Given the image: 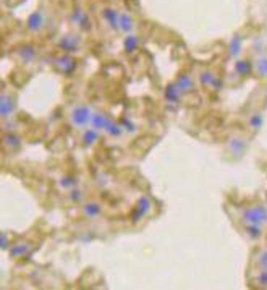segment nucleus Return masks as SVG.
I'll return each instance as SVG.
<instances>
[{
  "label": "nucleus",
  "instance_id": "nucleus-17",
  "mask_svg": "<svg viewBox=\"0 0 267 290\" xmlns=\"http://www.w3.org/2000/svg\"><path fill=\"white\" fill-rule=\"evenodd\" d=\"M177 88L180 89L182 94H190L194 91V78L190 75V73H182L178 78H177Z\"/></svg>",
  "mask_w": 267,
  "mask_h": 290
},
{
  "label": "nucleus",
  "instance_id": "nucleus-18",
  "mask_svg": "<svg viewBox=\"0 0 267 290\" xmlns=\"http://www.w3.org/2000/svg\"><path fill=\"white\" fill-rule=\"evenodd\" d=\"M165 103H167L169 106H178L180 101H182V96L183 94L180 92V89L177 88L175 83H170L167 88H165Z\"/></svg>",
  "mask_w": 267,
  "mask_h": 290
},
{
  "label": "nucleus",
  "instance_id": "nucleus-11",
  "mask_svg": "<svg viewBox=\"0 0 267 290\" xmlns=\"http://www.w3.org/2000/svg\"><path fill=\"white\" fill-rule=\"evenodd\" d=\"M113 120H115V119L112 117L110 114H107V112H104V111H94V112H92L89 127L99 130V132L104 135V132H105L107 128H109V125H110Z\"/></svg>",
  "mask_w": 267,
  "mask_h": 290
},
{
  "label": "nucleus",
  "instance_id": "nucleus-30",
  "mask_svg": "<svg viewBox=\"0 0 267 290\" xmlns=\"http://www.w3.org/2000/svg\"><path fill=\"white\" fill-rule=\"evenodd\" d=\"M254 282L261 288H267V271H259L254 277Z\"/></svg>",
  "mask_w": 267,
  "mask_h": 290
},
{
  "label": "nucleus",
  "instance_id": "nucleus-12",
  "mask_svg": "<svg viewBox=\"0 0 267 290\" xmlns=\"http://www.w3.org/2000/svg\"><path fill=\"white\" fill-rule=\"evenodd\" d=\"M198 81L201 83V86H204V88H212L215 91H220L223 84L222 79L211 70H201L198 75Z\"/></svg>",
  "mask_w": 267,
  "mask_h": 290
},
{
  "label": "nucleus",
  "instance_id": "nucleus-1",
  "mask_svg": "<svg viewBox=\"0 0 267 290\" xmlns=\"http://www.w3.org/2000/svg\"><path fill=\"white\" fill-rule=\"evenodd\" d=\"M92 112H94V109H92L89 104H76V106H73L68 112L70 125L73 127L75 130H78V132H79V130L86 128V127H89Z\"/></svg>",
  "mask_w": 267,
  "mask_h": 290
},
{
  "label": "nucleus",
  "instance_id": "nucleus-7",
  "mask_svg": "<svg viewBox=\"0 0 267 290\" xmlns=\"http://www.w3.org/2000/svg\"><path fill=\"white\" fill-rule=\"evenodd\" d=\"M81 214L88 221H97L100 216L104 214V206L102 203L97 200H84L81 205Z\"/></svg>",
  "mask_w": 267,
  "mask_h": 290
},
{
  "label": "nucleus",
  "instance_id": "nucleus-25",
  "mask_svg": "<svg viewBox=\"0 0 267 290\" xmlns=\"http://www.w3.org/2000/svg\"><path fill=\"white\" fill-rule=\"evenodd\" d=\"M262 123H264V115L262 112H252L248 119V125L252 132H257V130L262 128Z\"/></svg>",
  "mask_w": 267,
  "mask_h": 290
},
{
  "label": "nucleus",
  "instance_id": "nucleus-21",
  "mask_svg": "<svg viewBox=\"0 0 267 290\" xmlns=\"http://www.w3.org/2000/svg\"><path fill=\"white\" fill-rule=\"evenodd\" d=\"M140 36L136 33H129V34H125L123 38V49L125 52H135L136 49L140 47Z\"/></svg>",
  "mask_w": 267,
  "mask_h": 290
},
{
  "label": "nucleus",
  "instance_id": "nucleus-16",
  "mask_svg": "<svg viewBox=\"0 0 267 290\" xmlns=\"http://www.w3.org/2000/svg\"><path fill=\"white\" fill-rule=\"evenodd\" d=\"M151 209H153V203L148 197H143L138 200V203L135 205V209H133V214H135V221H140L143 217H146Z\"/></svg>",
  "mask_w": 267,
  "mask_h": 290
},
{
  "label": "nucleus",
  "instance_id": "nucleus-15",
  "mask_svg": "<svg viewBox=\"0 0 267 290\" xmlns=\"http://www.w3.org/2000/svg\"><path fill=\"white\" fill-rule=\"evenodd\" d=\"M79 133H81V144L83 146H94V144L100 140V136L102 133L99 132V130L92 128V127H86L83 130H79Z\"/></svg>",
  "mask_w": 267,
  "mask_h": 290
},
{
  "label": "nucleus",
  "instance_id": "nucleus-6",
  "mask_svg": "<svg viewBox=\"0 0 267 290\" xmlns=\"http://www.w3.org/2000/svg\"><path fill=\"white\" fill-rule=\"evenodd\" d=\"M47 25V15L42 9L34 10L30 17L26 18V30L31 34H38L46 28Z\"/></svg>",
  "mask_w": 267,
  "mask_h": 290
},
{
  "label": "nucleus",
  "instance_id": "nucleus-8",
  "mask_svg": "<svg viewBox=\"0 0 267 290\" xmlns=\"http://www.w3.org/2000/svg\"><path fill=\"white\" fill-rule=\"evenodd\" d=\"M52 63H54L55 70L60 71L63 75H71L76 68V62L73 57H71V54H65V52L54 57Z\"/></svg>",
  "mask_w": 267,
  "mask_h": 290
},
{
  "label": "nucleus",
  "instance_id": "nucleus-29",
  "mask_svg": "<svg viewBox=\"0 0 267 290\" xmlns=\"http://www.w3.org/2000/svg\"><path fill=\"white\" fill-rule=\"evenodd\" d=\"M60 186H62V190H71V188H75L78 186V180L75 177H71V175H65L60 178Z\"/></svg>",
  "mask_w": 267,
  "mask_h": 290
},
{
  "label": "nucleus",
  "instance_id": "nucleus-26",
  "mask_svg": "<svg viewBox=\"0 0 267 290\" xmlns=\"http://www.w3.org/2000/svg\"><path fill=\"white\" fill-rule=\"evenodd\" d=\"M244 234H246L251 240H259L262 237L264 230L261 226H251V224H244Z\"/></svg>",
  "mask_w": 267,
  "mask_h": 290
},
{
  "label": "nucleus",
  "instance_id": "nucleus-5",
  "mask_svg": "<svg viewBox=\"0 0 267 290\" xmlns=\"http://www.w3.org/2000/svg\"><path fill=\"white\" fill-rule=\"evenodd\" d=\"M70 21L78 31H89L91 30V17L89 13L86 12L83 7L76 5L73 10H71V15H70Z\"/></svg>",
  "mask_w": 267,
  "mask_h": 290
},
{
  "label": "nucleus",
  "instance_id": "nucleus-24",
  "mask_svg": "<svg viewBox=\"0 0 267 290\" xmlns=\"http://www.w3.org/2000/svg\"><path fill=\"white\" fill-rule=\"evenodd\" d=\"M252 71V63L249 60H236L235 62V73L240 76H249Z\"/></svg>",
  "mask_w": 267,
  "mask_h": 290
},
{
  "label": "nucleus",
  "instance_id": "nucleus-4",
  "mask_svg": "<svg viewBox=\"0 0 267 290\" xmlns=\"http://www.w3.org/2000/svg\"><path fill=\"white\" fill-rule=\"evenodd\" d=\"M83 47V38L78 33H68L60 38L59 49L63 50L65 54H76Z\"/></svg>",
  "mask_w": 267,
  "mask_h": 290
},
{
  "label": "nucleus",
  "instance_id": "nucleus-19",
  "mask_svg": "<svg viewBox=\"0 0 267 290\" xmlns=\"http://www.w3.org/2000/svg\"><path fill=\"white\" fill-rule=\"evenodd\" d=\"M243 50V39L240 34H235L228 42V55L233 57V59H238Z\"/></svg>",
  "mask_w": 267,
  "mask_h": 290
},
{
  "label": "nucleus",
  "instance_id": "nucleus-23",
  "mask_svg": "<svg viewBox=\"0 0 267 290\" xmlns=\"http://www.w3.org/2000/svg\"><path fill=\"white\" fill-rule=\"evenodd\" d=\"M252 70L256 71L257 76L267 78V55H259L257 60L252 63Z\"/></svg>",
  "mask_w": 267,
  "mask_h": 290
},
{
  "label": "nucleus",
  "instance_id": "nucleus-20",
  "mask_svg": "<svg viewBox=\"0 0 267 290\" xmlns=\"http://www.w3.org/2000/svg\"><path fill=\"white\" fill-rule=\"evenodd\" d=\"M31 248L30 242H15L10 245V256L12 258H20V256H26L28 250Z\"/></svg>",
  "mask_w": 267,
  "mask_h": 290
},
{
  "label": "nucleus",
  "instance_id": "nucleus-3",
  "mask_svg": "<svg viewBox=\"0 0 267 290\" xmlns=\"http://www.w3.org/2000/svg\"><path fill=\"white\" fill-rule=\"evenodd\" d=\"M17 112V98L12 92H0V120H10Z\"/></svg>",
  "mask_w": 267,
  "mask_h": 290
},
{
  "label": "nucleus",
  "instance_id": "nucleus-27",
  "mask_svg": "<svg viewBox=\"0 0 267 290\" xmlns=\"http://www.w3.org/2000/svg\"><path fill=\"white\" fill-rule=\"evenodd\" d=\"M68 200L73 203V205H81V203L86 200L84 197V191L81 190V188H71V190H68Z\"/></svg>",
  "mask_w": 267,
  "mask_h": 290
},
{
  "label": "nucleus",
  "instance_id": "nucleus-13",
  "mask_svg": "<svg viewBox=\"0 0 267 290\" xmlns=\"http://www.w3.org/2000/svg\"><path fill=\"white\" fill-rule=\"evenodd\" d=\"M136 30V20L128 10H118V33L129 34Z\"/></svg>",
  "mask_w": 267,
  "mask_h": 290
},
{
  "label": "nucleus",
  "instance_id": "nucleus-14",
  "mask_svg": "<svg viewBox=\"0 0 267 290\" xmlns=\"http://www.w3.org/2000/svg\"><path fill=\"white\" fill-rule=\"evenodd\" d=\"M17 50V59L21 62V63H31L38 59V49H36L33 44H23L15 49Z\"/></svg>",
  "mask_w": 267,
  "mask_h": 290
},
{
  "label": "nucleus",
  "instance_id": "nucleus-10",
  "mask_svg": "<svg viewBox=\"0 0 267 290\" xmlns=\"http://www.w3.org/2000/svg\"><path fill=\"white\" fill-rule=\"evenodd\" d=\"M100 18L104 21V26L107 30H110L113 33H118V9L115 7H104L100 10Z\"/></svg>",
  "mask_w": 267,
  "mask_h": 290
},
{
  "label": "nucleus",
  "instance_id": "nucleus-28",
  "mask_svg": "<svg viewBox=\"0 0 267 290\" xmlns=\"http://www.w3.org/2000/svg\"><path fill=\"white\" fill-rule=\"evenodd\" d=\"M254 263H256V267L259 271H267V248H264L257 253Z\"/></svg>",
  "mask_w": 267,
  "mask_h": 290
},
{
  "label": "nucleus",
  "instance_id": "nucleus-31",
  "mask_svg": "<svg viewBox=\"0 0 267 290\" xmlns=\"http://www.w3.org/2000/svg\"><path fill=\"white\" fill-rule=\"evenodd\" d=\"M10 243V235L5 234V232H0V248H9Z\"/></svg>",
  "mask_w": 267,
  "mask_h": 290
},
{
  "label": "nucleus",
  "instance_id": "nucleus-22",
  "mask_svg": "<svg viewBox=\"0 0 267 290\" xmlns=\"http://www.w3.org/2000/svg\"><path fill=\"white\" fill-rule=\"evenodd\" d=\"M2 144H4V148H7L9 151H18V148L21 146V138L15 133H10L4 138Z\"/></svg>",
  "mask_w": 267,
  "mask_h": 290
},
{
  "label": "nucleus",
  "instance_id": "nucleus-9",
  "mask_svg": "<svg viewBox=\"0 0 267 290\" xmlns=\"http://www.w3.org/2000/svg\"><path fill=\"white\" fill-rule=\"evenodd\" d=\"M227 148H228L230 154H232L233 157L240 159V157L244 156V153H246L248 141L244 140L241 135H232L227 140Z\"/></svg>",
  "mask_w": 267,
  "mask_h": 290
},
{
  "label": "nucleus",
  "instance_id": "nucleus-2",
  "mask_svg": "<svg viewBox=\"0 0 267 290\" xmlns=\"http://www.w3.org/2000/svg\"><path fill=\"white\" fill-rule=\"evenodd\" d=\"M241 222L251 226H267V206L265 205H251L241 211Z\"/></svg>",
  "mask_w": 267,
  "mask_h": 290
}]
</instances>
